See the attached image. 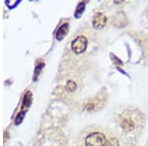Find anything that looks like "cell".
Here are the masks:
<instances>
[{
    "label": "cell",
    "instance_id": "1",
    "mask_svg": "<svg viewBox=\"0 0 148 146\" xmlns=\"http://www.w3.org/2000/svg\"><path fill=\"white\" fill-rule=\"evenodd\" d=\"M106 136L101 132H93L87 135L85 138L86 146H105L106 145Z\"/></svg>",
    "mask_w": 148,
    "mask_h": 146
},
{
    "label": "cell",
    "instance_id": "2",
    "mask_svg": "<svg viewBox=\"0 0 148 146\" xmlns=\"http://www.w3.org/2000/svg\"><path fill=\"white\" fill-rule=\"evenodd\" d=\"M87 45H88L87 39H86L84 36H79V37H77L72 42V44H71V49H72V51L75 52V53L80 54V53H83V52L86 51Z\"/></svg>",
    "mask_w": 148,
    "mask_h": 146
},
{
    "label": "cell",
    "instance_id": "3",
    "mask_svg": "<svg viewBox=\"0 0 148 146\" xmlns=\"http://www.w3.org/2000/svg\"><path fill=\"white\" fill-rule=\"evenodd\" d=\"M107 23V17L103 13H96L93 18L92 24L95 29H102Z\"/></svg>",
    "mask_w": 148,
    "mask_h": 146
},
{
    "label": "cell",
    "instance_id": "4",
    "mask_svg": "<svg viewBox=\"0 0 148 146\" xmlns=\"http://www.w3.org/2000/svg\"><path fill=\"white\" fill-rule=\"evenodd\" d=\"M31 92H28L27 94L25 96V99H24V102H23V106H22V110H21V114H18L17 118H16V123H19L22 121V119L25 114L26 111L28 110L29 106H30V103H31Z\"/></svg>",
    "mask_w": 148,
    "mask_h": 146
},
{
    "label": "cell",
    "instance_id": "5",
    "mask_svg": "<svg viewBox=\"0 0 148 146\" xmlns=\"http://www.w3.org/2000/svg\"><path fill=\"white\" fill-rule=\"evenodd\" d=\"M126 23H127V20L123 13H118L114 18V25L116 27H125Z\"/></svg>",
    "mask_w": 148,
    "mask_h": 146
},
{
    "label": "cell",
    "instance_id": "6",
    "mask_svg": "<svg viewBox=\"0 0 148 146\" xmlns=\"http://www.w3.org/2000/svg\"><path fill=\"white\" fill-rule=\"evenodd\" d=\"M68 32V23H63L60 27L58 28L56 32V40H62L64 39V37L66 36Z\"/></svg>",
    "mask_w": 148,
    "mask_h": 146
},
{
    "label": "cell",
    "instance_id": "7",
    "mask_svg": "<svg viewBox=\"0 0 148 146\" xmlns=\"http://www.w3.org/2000/svg\"><path fill=\"white\" fill-rule=\"evenodd\" d=\"M121 125L125 131H131L135 127L134 121H133L131 119H123L121 123Z\"/></svg>",
    "mask_w": 148,
    "mask_h": 146
},
{
    "label": "cell",
    "instance_id": "8",
    "mask_svg": "<svg viewBox=\"0 0 148 146\" xmlns=\"http://www.w3.org/2000/svg\"><path fill=\"white\" fill-rule=\"evenodd\" d=\"M84 8H85V3H83V2H81L77 5V8H76L75 10V17L76 18H80V16L82 15V13L84 12Z\"/></svg>",
    "mask_w": 148,
    "mask_h": 146
},
{
    "label": "cell",
    "instance_id": "9",
    "mask_svg": "<svg viewBox=\"0 0 148 146\" xmlns=\"http://www.w3.org/2000/svg\"><path fill=\"white\" fill-rule=\"evenodd\" d=\"M76 87H77V85H76V83L74 82L73 80H69V81H67V83H66V89H67L69 92L75 91Z\"/></svg>",
    "mask_w": 148,
    "mask_h": 146
},
{
    "label": "cell",
    "instance_id": "10",
    "mask_svg": "<svg viewBox=\"0 0 148 146\" xmlns=\"http://www.w3.org/2000/svg\"><path fill=\"white\" fill-rule=\"evenodd\" d=\"M119 145H120V142H119V140L114 137L109 138L106 142V146H119Z\"/></svg>",
    "mask_w": 148,
    "mask_h": 146
},
{
    "label": "cell",
    "instance_id": "11",
    "mask_svg": "<svg viewBox=\"0 0 148 146\" xmlns=\"http://www.w3.org/2000/svg\"><path fill=\"white\" fill-rule=\"evenodd\" d=\"M42 66H44V63H42L40 66H37V68H36L35 72H37V74H39V73H40V69L42 68Z\"/></svg>",
    "mask_w": 148,
    "mask_h": 146
}]
</instances>
